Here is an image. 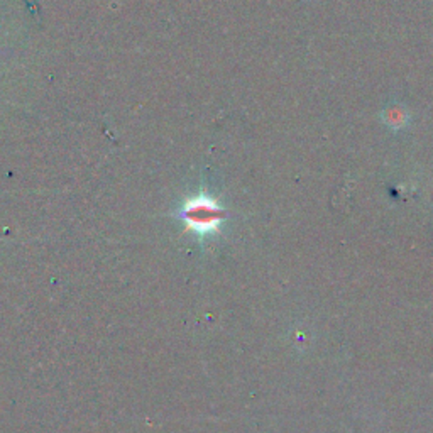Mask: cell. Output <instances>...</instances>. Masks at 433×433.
I'll use <instances>...</instances> for the list:
<instances>
[{
    "label": "cell",
    "instance_id": "obj_1",
    "mask_svg": "<svg viewBox=\"0 0 433 433\" xmlns=\"http://www.w3.org/2000/svg\"><path fill=\"white\" fill-rule=\"evenodd\" d=\"M181 217L188 230L196 234H212L220 223V208H217L214 200L201 195L186 201Z\"/></svg>",
    "mask_w": 433,
    "mask_h": 433
}]
</instances>
